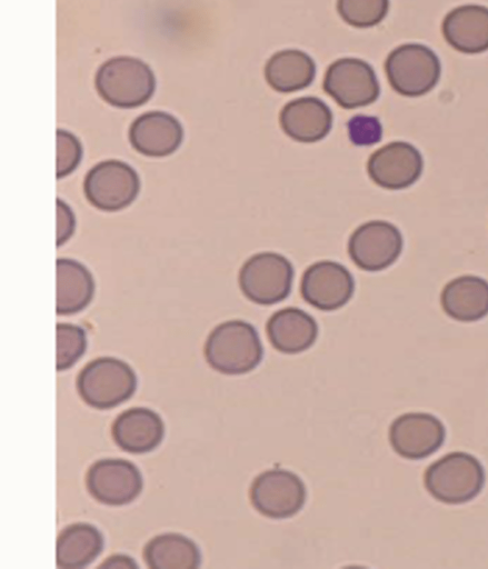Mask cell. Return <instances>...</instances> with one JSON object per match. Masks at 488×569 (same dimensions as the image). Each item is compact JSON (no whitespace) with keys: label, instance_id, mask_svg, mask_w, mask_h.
Here are the masks:
<instances>
[{"label":"cell","instance_id":"52a82bcc","mask_svg":"<svg viewBox=\"0 0 488 569\" xmlns=\"http://www.w3.org/2000/svg\"><path fill=\"white\" fill-rule=\"evenodd\" d=\"M83 190L87 200L102 211H119L133 202L140 190L136 170L120 160H106L86 174Z\"/></svg>","mask_w":488,"mask_h":569},{"label":"cell","instance_id":"5bb4252c","mask_svg":"<svg viewBox=\"0 0 488 569\" xmlns=\"http://www.w3.org/2000/svg\"><path fill=\"white\" fill-rule=\"evenodd\" d=\"M394 450L408 459H422L437 451L445 440L442 422L430 413L409 412L394 420L389 430Z\"/></svg>","mask_w":488,"mask_h":569},{"label":"cell","instance_id":"484cf974","mask_svg":"<svg viewBox=\"0 0 488 569\" xmlns=\"http://www.w3.org/2000/svg\"><path fill=\"white\" fill-rule=\"evenodd\" d=\"M87 335L83 328L72 323L57 325V370L72 367L84 353Z\"/></svg>","mask_w":488,"mask_h":569},{"label":"cell","instance_id":"7c38bea8","mask_svg":"<svg viewBox=\"0 0 488 569\" xmlns=\"http://www.w3.org/2000/svg\"><path fill=\"white\" fill-rule=\"evenodd\" d=\"M355 291V281L348 269L335 261L322 260L306 269L300 293L312 307L331 311L345 306Z\"/></svg>","mask_w":488,"mask_h":569},{"label":"cell","instance_id":"ac0fdd59","mask_svg":"<svg viewBox=\"0 0 488 569\" xmlns=\"http://www.w3.org/2000/svg\"><path fill=\"white\" fill-rule=\"evenodd\" d=\"M111 433L114 442L125 451L145 453L160 445L165 425L153 410L136 407L116 418Z\"/></svg>","mask_w":488,"mask_h":569},{"label":"cell","instance_id":"d4e9b609","mask_svg":"<svg viewBox=\"0 0 488 569\" xmlns=\"http://www.w3.org/2000/svg\"><path fill=\"white\" fill-rule=\"evenodd\" d=\"M337 10L343 21L356 28L380 23L389 10V0H337Z\"/></svg>","mask_w":488,"mask_h":569},{"label":"cell","instance_id":"ba28073f","mask_svg":"<svg viewBox=\"0 0 488 569\" xmlns=\"http://www.w3.org/2000/svg\"><path fill=\"white\" fill-rule=\"evenodd\" d=\"M323 89L345 109L368 106L380 93L372 67L357 58H341L332 62L326 71Z\"/></svg>","mask_w":488,"mask_h":569},{"label":"cell","instance_id":"4fadbf2b","mask_svg":"<svg viewBox=\"0 0 488 569\" xmlns=\"http://www.w3.org/2000/svg\"><path fill=\"white\" fill-rule=\"evenodd\" d=\"M424 159L411 143L392 141L368 159L370 179L381 188L399 190L414 184L422 173Z\"/></svg>","mask_w":488,"mask_h":569},{"label":"cell","instance_id":"4316f807","mask_svg":"<svg viewBox=\"0 0 488 569\" xmlns=\"http://www.w3.org/2000/svg\"><path fill=\"white\" fill-rule=\"evenodd\" d=\"M82 158V147L79 139L71 132L57 130V178L72 173Z\"/></svg>","mask_w":488,"mask_h":569},{"label":"cell","instance_id":"ffe728a7","mask_svg":"<svg viewBox=\"0 0 488 569\" xmlns=\"http://www.w3.org/2000/svg\"><path fill=\"white\" fill-rule=\"evenodd\" d=\"M444 311L455 320L470 322L488 315V281L477 276H461L442 289Z\"/></svg>","mask_w":488,"mask_h":569},{"label":"cell","instance_id":"44dd1931","mask_svg":"<svg viewBox=\"0 0 488 569\" xmlns=\"http://www.w3.org/2000/svg\"><path fill=\"white\" fill-rule=\"evenodd\" d=\"M103 546L102 533L92 525H70L60 531L57 539V566L63 569L87 567L101 553Z\"/></svg>","mask_w":488,"mask_h":569},{"label":"cell","instance_id":"9c48e42d","mask_svg":"<svg viewBox=\"0 0 488 569\" xmlns=\"http://www.w3.org/2000/svg\"><path fill=\"white\" fill-rule=\"evenodd\" d=\"M306 488L293 472L282 469L267 470L253 480L250 499L263 516L275 519L296 515L306 501Z\"/></svg>","mask_w":488,"mask_h":569},{"label":"cell","instance_id":"9a60e30c","mask_svg":"<svg viewBox=\"0 0 488 569\" xmlns=\"http://www.w3.org/2000/svg\"><path fill=\"white\" fill-rule=\"evenodd\" d=\"M182 139L181 123L165 111L142 113L133 120L129 129L131 146L147 157H167L180 147Z\"/></svg>","mask_w":488,"mask_h":569},{"label":"cell","instance_id":"83f0119b","mask_svg":"<svg viewBox=\"0 0 488 569\" xmlns=\"http://www.w3.org/2000/svg\"><path fill=\"white\" fill-rule=\"evenodd\" d=\"M348 136L355 146H371L380 141L382 127L377 117L357 114L348 123Z\"/></svg>","mask_w":488,"mask_h":569},{"label":"cell","instance_id":"5b68a950","mask_svg":"<svg viewBox=\"0 0 488 569\" xmlns=\"http://www.w3.org/2000/svg\"><path fill=\"white\" fill-rule=\"evenodd\" d=\"M385 71L396 92L406 97H419L438 83L441 64L430 48L420 43H405L388 54Z\"/></svg>","mask_w":488,"mask_h":569},{"label":"cell","instance_id":"8fae6325","mask_svg":"<svg viewBox=\"0 0 488 569\" xmlns=\"http://www.w3.org/2000/svg\"><path fill=\"white\" fill-rule=\"evenodd\" d=\"M86 483L94 499L109 506L133 501L143 486L142 476L132 462L113 458L93 462L88 469Z\"/></svg>","mask_w":488,"mask_h":569},{"label":"cell","instance_id":"e0dca14e","mask_svg":"<svg viewBox=\"0 0 488 569\" xmlns=\"http://www.w3.org/2000/svg\"><path fill=\"white\" fill-rule=\"evenodd\" d=\"M441 31L457 51L481 53L488 50V8L480 4L459 6L446 14Z\"/></svg>","mask_w":488,"mask_h":569},{"label":"cell","instance_id":"603a6c76","mask_svg":"<svg viewBox=\"0 0 488 569\" xmlns=\"http://www.w3.org/2000/svg\"><path fill=\"white\" fill-rule=\"evenodd\" d=\"M93 293V278L82 263L68 258L57 260L58 315H73L83 310Z\"/></svg>","mask_w":488,"mask_h":569},{"label":"cell","instance_id":"2e32d148","mask_svg":"<svg viewBox=\"0 0 488 569\" xmlns=\"http://www.w3.org/2000/svg\"><path fill=\"white\" fill-rule=\"evenodd\" d=\"M282 131L291 139L312 143L323 139L332 127V112L319 98L302 97L289 101L280 111Z\"/></svg>","mask_w":488,"mask_h":569},{"label":"cell","instance_id":"f546056e","mask_svg":"<svg viewBox=\"0 0 488 569\" xmlns=\"http://www.w3.org/2000/svg\"><path fill=\"white\" fill-rule=\"evenodd\" d=\"M100 568H119V569H131V568H138V565L135 562V560L128 556L125 555H114L109 557L107 560H104L100 566Z\"/></svg>","mask_w":488,"mask_h":569},{"label":"cell","instance_id":"30bf717a","mask_svg":"<svg viewBox=\"0 0 488 569\" xmlns=\"http://www.w3.org/2000/svg\"><path fill=\"white\" fill-rule=\"evenodd\" d=\"M399 229L384 220L359 226L348 241V253L353 263L366 271H380L391 266L402 250Z\"/></svg>","mask_w":488,"mask_h":569},{"label":"cell","instance_id":"f1b7e54d","mask_svg":"<svg viewBox=\"0 0 488 569\" xmlns=\"http://www.w3.org/2000/svg\"><path fill=\"white\" fill-rule=\"evenodd\" d=\"M76 228V218L71 208L62 200L57 199V246L68 241Z\"/></svg>","mask_w":488,"mask_h":569},{"label":"cell","instance_id":"8992f818","mask_svg":"<svg viewBox=\"0 0 488 569\" xmlns=\"http://www.w3.org/2000/svg\"><path fill=\"white\" fill-rule=\"evenodd\" d=\"M293 267L276 252H259L251 256L239 271L242 293L258 305H275L285 300L292 287Z\"/></svg>","mask_w":488,"mask_h":569},{"label":"cell","instance_id":"6da1fadb","mask_svg":"<svg viewBox=\"0 0 488 569\" xmlns=\"http://www.w3.org/2000/svg\"><path fill=\"white\" fill-rule=\"evenodd\" d=\"M207 362L226 375H242L262 360L263 348L256 328L242 320L218 325L205 345Z\"/></svg>","mask_w":488,"mask_h":569},{"label":"cell","instance_id":"d6986e66","mask_svg":"<svg viewBox=\"0 0 488 569\" xmlns=\"http://www.w3.org/2000/svg\"><path fill=\"white\" fill-rule=\"evenodd\" d=\"M267 335L271 345L283 353H298L310 348L318 336L316 320L299 308L276 311L268 320Z\"/></svg>","mask_w":488,"mask_h":569},{"label":"cell","instance_id":"cb8c5ba5","mask_svg":"<svg viewBox=\"0 0 488 569\" xmlns=\"http://www.w3.org/2000/svg\"><path fill=\"white\" fill-rule=\"evenodd\" d=\"M143 558L151 569H195L201 562L197 545L179 533L153 537L143 548Z\"/></svg>","mask_w":488,"mask_h":569},{"label":"cell","instance_id":"3957f363","mask_svg":"<svg viewBox=\"0 0 488 569\" xmlns=\"http://www.w3.org/2000/svg\"><path fill=\"white\" fill-rule=\"evenodd\" d=\"M485 485V470L474 456L451 452L431 463L425 473L429 493L445 503H464L475 498Z\"/></svg>","mask_w":488,"mask_h":569},{"label":"cell","instance_id":"7402d4cb","mask_svg":"<svg viewBox=\"0 0 488 569\" xmlns=\"http://www.w3.org/2000/svg\"><path fill=\"white\" fill-rule=\"evenodd\" d=\"M316 76V64L306 52L286 49L272 54L265 67L268 84L279 92L307 88Z\"/></svg>","mask_w":488,"mask_h":569},{"label":"cell","instance_id":"7a4b0ae2","mask_svg":"<svg viewBox=\"0 0 488 569\" xmlns=\"http://www.w3.org/2000/svg\"><path fill=\"white\" fill-rule=\"evenodd\" d=\"M94 86L107 103L130 109L142 106L152 97L156 90V77L142 60L119 56L99 67Z\"/></svg>","mask_w":488,"mask_h":569},{"label":"cell","instance_id":"277c9868","mask_svg":"<svg viewBox=\"0 0 488 569\" xmlns=\"http://www.w3.org/2000/svg\"><path fill=\"white\" fill-rule=\"evenodd\" d=\"M137 376L125 361L101 357L90 361L77 378L81 399L97 409H110L128 400L136 391Z\"/></svg>","mask_w":488,"mask_h":569}]
</instances>
